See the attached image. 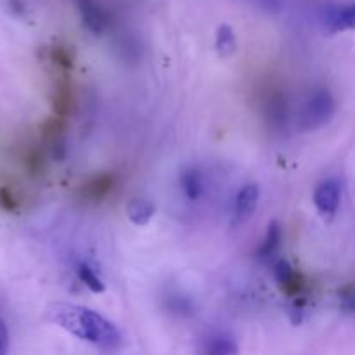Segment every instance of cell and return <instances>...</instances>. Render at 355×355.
I'll return each mask as SVG.
<instances>
[{
    "mask_svg": "<svg viewBox=\"0 0 355 355\" xmlns=\"http://www.w3.org/2000/svg\"><path fill=\"white\" fill-rule=\"evenodd\" d=\"M47 319L75 338L92 345L103 349H116L120 345V333L116 326L92 309L54 302L47 307Z\"/></svg>",
    "mask_w": 355,
    "mask_h": 355,
    "instance_id": "6da1fadb",
    "label": "cell"
},
{
    "mask_svg": "<svg viewBox=\"0 0 355 355\" xmlns=\"http://www.w3.org/2000/svg\"><path fill=\"white\" fill-rule=\"evenodd\" d=\"M333 113H335V101H333L331 94L326 90H319L305 104L302 123L305 125V128L322 127L331 120Z\"/></svg>",
    "mask_w": 355,
    "mask_h": 355,
    "instance_id": "7a4b0ae2",
    "label": "cell"
},
{
    "mask_svg": "<svg viewBox=\"0 0 355 355\" xmlns=\"http://www.w3.org/2000/svg\"><path fill=\"white\" fill-rule=\"evenodd\" d=\"M340 196H342V189L336 180H324L318 186L314 193V203L324 220H331L336 215L340 207Z\"/></svg>",
    "mask_w": 355,
    "mask_h": 355,
    "instance_id": "3957f363",
    "label": "cell"
},
{
    "mask_svg": "<svg viewBox=\"0 0 355 355\" xmlns=\"http://www.w3.org/2000/svg\"><path fill=\"white\" fill-rule=\"evenodd\" d=\"M114 177L110 172H101L97 175L90 177L78 191V196L83 203L97 205L113 191Z\"/></svg>",
    "mask_w": 355,
    "mask_h": 355,
    "instance_id": "277c9868",
    "label": "cell"
},
{
    "mask_svg": "<svg viewBox=\"0 0 355 355\" xmlns=\"http://www.w3.org/2000/svg\"><path fill=\"white\" fill-rule=\"evenodd\" d=\"M87 30L101 35L107 28V14L97 0H73Z\"/></svg>",
    "mask_w": 355,
    "mask_h": 355,
    "instance_id": "5b68a950",
    "label": "cell"
},
{
    "mask_svg": "<svg viewBox=\"0 0 355 355\" xmlns=\"http://www.w3.org/2000/svg\"><path fill=\"white\" fill-rule=\"evenodd\" d=\"M52 110H54L55 116L68 118L69 114L75 113L76 110V96L73 90L71 83L66 76H62L58 83H55L54 90H52Z\"/></svg>",
    "mask_w": 355,
    "mask_h": 355,
    "instance_id": "8992f818",
    "label": "cell"
},
{
    "mask_svg": "<svg viewBox=\"0 0 355 355\" xmlns=\"http://www.w3.org/2000/svg\"><path fill=\"white\" fill-rule=\"evenodd\" d=\"M355 23V7L354 3H342V6H331L324 12V24L331 33L352 30Z\"/></svg>",
    "mask_w": 355,
    "mask_h": 355,
    "instance_id": "52a82bcc",
    "label": "cell"
},
{
    "mask_svg": "<svg viewBox=\"0 0 355 355\" xmlns=\"http://www.w3.org/2000/svg\"><path fill=\"white\" fill-rule=\"evenodd\" d=\"M260 198V187L257 184H248L239 191L238 198H236V211H234V220L236 225H241L252 218L255 214L257 205H259Z\"/></svg>",
    "mask_w": 355,
    "mask_h": 355,
    "instance_id": "ba28073f",
    "label": "cell"
},
{
    "mask_svg": "<svg viewBox=\"0 0 355 355\" xmlns=\"http://www.w3.org/2000/svg\"><path fill=\"white\" fill-rule=\"evenodd\" d=\"M155 205L151 203L146 198H134V200L128 201L127 207V215L134 224L137 225H146L155 215Z\"/></svg>",
    "mask_w": 355,
    "mask_h": 355,
    "instance_id": "9c48e42d",
    "label": "cell"
},
{
    "mask_svg": "<svg viewBox=\"0 0 355 355\" xmlns=\"http://www.w3.org/2000/svg\"><path fill=\"white\" fill-rule=\"evenodd\" d=\"M215 49L222 58H231L234 55L236 49H238V40H236L234 28L231 24H220L217 30V37H215Z\"/></svg>",
    "mask_w": 355,
    "mask_h": 355,
    "instance_id": "30bf717a",
    "label": "cell"
},
{
    "mask_svg": "<svg viewBox=\"0 0 355 355\" xmlns=\"http://www.w3.org/2000/svg\"><path fill=\"white\" fill-rule=\"evenodd\" d=\"M180 187L187 200H198L203 194V179L200 170L186 168L180 175Z\"/></svg>",
    "mask_w": 355,
    "mask_h": 355,
    "instance_id": "8fae6325",
    "label": "cell"
},
{
    "mask_svg": "<svg viewBox=\"0 0 355 355\" xmlns=\"http://www.w3.org/2000/svg\"><path fill=\"white\" fill-rule=\"evenodd\" d=\"M203 355H239V347L231 336H214L203 345Z\"/></svg>",
    "mask_w": 355,
    "mask_h": 355,
    "instance_id": "7c38bea8",
    "label": "cell"
},
{
    "mask_svg": "<svg viewBox=\"0 0 355 355\" xmlns=\"http://www.w3.org/2000/svg\"><path fill=\"white\" fill-rule=\"evenodd\" d=\"M66 134V118L52 116L44 120V123L40 125V135L44 137V141H47L49 144H54V142L62 141Z\"/></svg>",
    "mask_w": 355,
    "mask_h": 355,
    "instance_id": "4fadbf2b",
    "label": "cell"
},
{
    "mask_svg": "<svg viewBox=\"0 0 355 355\" xmlns=\"http://www.w3.org/2000/svg\"><path fill=\"white\" fill-rule=\"evenodd\" d=\"M279 243H281V225L274 220V222H270L269 227H267L266 239H263L262 246H260L259 255L263 257V259H266V257L274 255L277 250V246H279Z\"/></svg>",
    "mask_w": 355,
    "mask_h": 355,
    "instance_id": "5bb4252c",
    "label": "cell"
},
{
    "mask_svg": "<svg viewBox=\"0 0 355 355\" xmlns=\"http://www.w3.org/2000/svg\"><path fill=\"white\" fill-rule=\"evenodd\" d=\"M78 277L82 279V283L85 284L90 291H94V293H103L104 291L103 281L99 279V276L96 274V270H94L90 266H87L85 262L80 263Z\"/></svg>",
    "mask_w": 355,
    "mask_h": 355,
    "instance_id": "9a60e30c",
    "label": "cell"
},
{
    "mask_svg": "<svg viewBox=\"0 0 355 355\" xmlns=\"http://www.w3.org/2000/svg\"><path fill=\"white\" fill-rule=\"evenodd\" d=\"M26 166L31 172L38 173L45 166V156L40 148H30L26 153Z\"/></svg>",
    "mask_w": 355,
    "mask_h": 355,
    "instance_id": "2e32d148",
    "label": "cell"
},
{
    "mask_svg": "<svg viewBox=\"0 0 355 355\" xmlns=\"http://www.w3.org/2000/svg\"><path fill=\"white\" fill-rule=\"evenodd\" d=\"M281 288H283V291L286 295H298L302 293V290L305 288V279L302 274H297L293 272L290 277H288L286 281H284L283 284H281Z\"/></svg>",
    "mask_w": 355,
    "mask_h": 355,
    "instance_id": "e0dca14e",
    "label": "cell"
},
{
    "mask_svg": "<svg viewBox=\"0 0 355 355\" xmlns=\"http://www.w3.org/2000/svg\"><path fill=\"white\" fill-rule=\"evenodd\" d=\"M274 274H276V279L281 286V284L293 274V269H291V266L286 260H279V262L276 263V267H274Z\"/></svg>",
    "mask_w": 355,
    "mask_h": 355,
    "instance_id": "ac0fdd59",
    "label": "cell"
},
{
    "mask_svg": "<svg viewBox=\"0 0 355 355\" xmlns=\"http://www.w3.org/2000/svg\"><path fill=\"white\" fill-rule=\"evenodd\" d=\"M0 207L3 210H14L17 207L16 198H14L12 191L9 187H0Z\"/></svg>",
    "mask_w": 355,
    "mask_h": 355,
    "instance_id": "d6986e66",
    "label": "cell"
},
{
    "mask_svg": "<svg viewBox=\"0 0 355 355\" xmlns=\"http://www.w3.org/2000/svg\"><path fill=\"white\" fill-rule=\"evenodd\" d=\"M7 347H9V333L6 324L0 321V355H7Z\"/></svg>",
    "mask_w": 355,
    "mask_h": 355,
    "instance_id": "ffe728a7",
    "label": "cell"
}]
</instances>
